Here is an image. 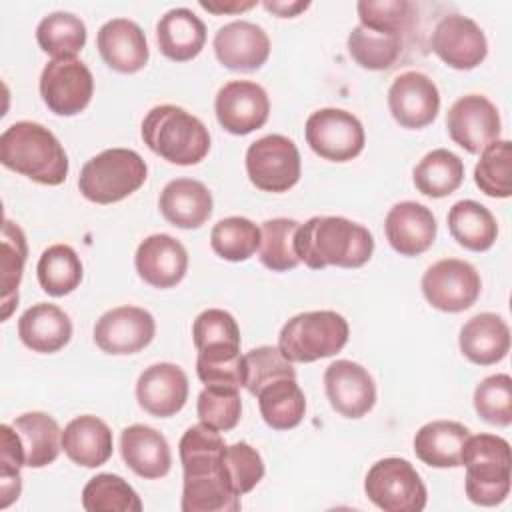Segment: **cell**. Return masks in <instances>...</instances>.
<instances>
[{
  "mask_svg": "<svg viewBox=\"0 0 512 512\" xmlns=\"http://www.w3.org/2000/svg\"><path fill=\"white\" fill-rule=\"evenodd\" d=\"M156 42L166 58L186 62L202 52L206 26L190 8H172L156 24Z\"/></svg>",
  "mask_w": 512,
  "mask_h": 512,
  "instance_id": "f1b7e54d",
  "label": "cell"
},
{
  "mask_svg": "<svg viewBox=\"0 0 512 512\" xmlns=\"http://www.w3.org/2000/svg\"><path fill=\"white\" fill-rule=\"evenodd\" d=\"M120 454L140 478H162L170 472L172 454L166 438L146 424H132L120 434Z\"/></svg>",
  "mask_w": 512,
  "mask_h": 512,
  "instance_id": "cb8c5ba5",
  "label": "cell"
},
{
  "mask_svg": "<svg viewBox=\"0 0 512 512\" xmlns=\"http://www.w3.org/2000/svg\"><path fill=\"white\" fill-rule=\"evenodd\" d=\"M458 344L472 364L492 366L504 360L510 350V328L502 316L480 312L460 328Z\"/></svg>",
  "mask_w": 512,
  "mask_h": 512,
  "instance_id": "484cf974",
  "label": "cell"
},
{
  "mask_svg": "<svg viewBox=\"0 0 512 512\" xmlns=\"http://www.w3.org/2000/svg\"><path fill=\"white\" fill-rule=\"evenodd\" d=\"M24 452L28 468H44L52 464L62 450V430L46 412H26L12 422Z\"/></svg>",
  "mask_w": 512,
  "mask_h": 512,
  "instance_id": "4dcf8cb0",
  "label": "cell"
},
{
  "mask_svg": "<svg viewBox=\"0 0 512 512\" xmlns=\"http://www.w3.org/2000/svg\"><path fill=\"white\" fill-rule=\"evenodd\" d=\"M24 464V452L20 438L12 424L0 426V508H8L18 500L22 490L20 468Z\"/></svg>",
  "mask_w": 512,
  "mask_h": 512,
  "instance_id": "681fc988",
  "label": "cell"
},
{
  "mask_svg": "<svg viewBox=\"0 0 512 512\" xmlns=\"http://www.w3.org/2000/svg\"><path fill=\"white\" fill-rule=\"evenodd\" d=\"M246 384L244 388L256 396L266 384L278 378H296V370L290 360L282 356L278 346H258L244 354Z\"/></svg>",
  "mask_w": 512,
  "mask_h": 512,
  "instance_id": "7dc6e473",
  "label": "cell"
},
{
  "mask_svg": "<svg viewBox=\"0 0 512 512\" xmlns=\"http://www.w3.org/2000/svg\"><path fill=\"white\" fill-rule=\"evenodd\" d=\"M404 38L402 34L380 32L358 24L348 34V52L352 60L366 70H388L400 58Z\"/></svg>",
  "mask_w": 512,
  "mask_h": 512,
  "instance_id": "d590c367",
  "label": "cell"
},
{
  "mask_svg": "<svg viewBox=\"0 0 512 512\" xmlns=\"http://www.w3.org/2000/svg\"><path fill=\"white\" fill-rule=\"evenodd\" d=\"M476 186L492 198H508L512 194V144L496 140L480 152L474 168Z\"/></svg>",
  "mask_w": 512,
  "mask_h": 512,
  "instance_id": "b9f144b4",
  "label": "cell"
},
{
  "mask_svg": "<svg viewBox=\"0 0 512 512\" xmlns=\"http://www.w3.org/2000/svg\"><path fill=\"white\" fill-rule=\"evenodd\" d=\"M96 46L102 60L116 72L134 74L148 62L144 30L128 18H112L98 30Z\"/></svg>",
  "mask_w": 512,
  "mask_h": 512,
  "instance_id": "603a6c76",
  "label": "cell"
},
{
  "mask_svg": "<svg viewBox=\"0 0 512 512\" xmlns=\"http://www.w3.org/2000/svg\"><path fill=\"white\" fill-rule=\"evenodd\" d=\"M356 10L360 24L372 30L406 36L412 28L414 4L408 0H360Z\"/></svg>",
  "mask_w": 512,
  "mask_h": 512,
  "instance_id": "c3c4849f",
  "label": "cell"
},
{
  "mask_svg": "<svg viewBox=\"0 0 512 512\" xmlns=\"http://www.w3.org/2000/svg\"><path fill=\"white\" fill-rule=\"evenodd\" d=\"M212 250L228 262H244L260 248V228L244 216H228L210 232Z\"/></svg>",
  "mask_w": 512,
  "mask_h": 512,
  "instance_id": "ab89813d",
  "label": "cell"
},
{
  "mask_svg": "<svg viewBox=\"0 0 512 512\" xmlns=\"http://www.w3.org/2000/svg\"><path fill=\"white\" fill-rule=\"evenodd\" d=\"M420 286L432 308L454 314L468 310L478 300L482 280L470 262L444 258L428 266Z\"/></svg>",
  "mask_w": 512,
  "mask_h": 512,
  "instance_id": "8fae6325",
  "label": "cell"
},
{
  "mask_svg": "<svg viewBox=\"0 0 512 512\" xmlns=\"http://www.w3.org/2000/svg\"><path fill=\"white\" fill-rule=\"evenodd\" d=\"M300 170V152L288 136L268 134L246 150L248 178L262 192H288L298 184Z\"/></svg>",
  "mask_w": 512,
  "mask_h": 512,
  "instance_id": "9c48e42d",
  "label": "cell"
},
{
  "mask_svg": "<svg viewBox=\"0 0 512 512\" xmlns=\"http://www.w3.org/2000/svg\"><path fill=\"white\" fill-rule=\"evenodd\" d=\"M460 466L466 468L464 490L478 506H496L510 492V444L496 434L468 436L462 446Z\"/></svg>",
  "mask_w": 512,
  "mask_h": 512,
  "instance_id": "5b68a950",
  "label": "cell"
},
{
  "mask_svg": "<svg viewBox=\"0 0 512 512\" xmlns=\"http://www.w3.org/2000/svg\"><path fill=\"white\" fill-rule=\"evenodd\" d=\"M28 246L26 236L18 224L4 220L2 226V320H8L14 306H18V286L24 272Z\"/></svg>",
  "mask_w": 512,
  "mask_h": 512,
  "instance_id": "74e56055",
  "label": "cell"
},
{
  "mask_svg": "<svg viewBox=\"0 0 512 512\" xmlns=\"http://www.w3.org/2000/svg\"><path fill=\"white\" fill-rule=\"evenodd\" d=\"M304 136L314 154L330 162H348L364 148L362 122L342 108H320L304 126Z\"/></svg>",
  "mask_w": 512,
  "mask_h": 512,
  "instance_id": "30bf717a",
  "label": "cell"
},
{
  "mask_svg": "<svg viewBox=\"0 0 512 512\" xmlns=\"http://www.w3.org/2000/svg\"><path fill=\"white\" fill-rule=\"evenodd\" d=\"M256 6V0H248V2H238V0H232V2H200V8L212 12V14H236V12H244V10H250Z\"/></svg>",
  "mask_w": 512,
  "mask_h": 512,
  "instance_id": "f5cc1de1",
  "label": "cell"
},
{
  "mask_svg": "<svg viewBox=\"0 0 512 512\" xmlns=\"http://www.w3.org/2000/svg\"><path fill=\"white\" fill-rule=\"evenodd\" d=\"M184 470L180 508L184 512H236L240 496L232 490L224 466L226 444L206 424L190 426L178 444Z\"/></svg>",
  "mask_w": 512,
  "mask_h": 512,
  "instance_id": "6da1fadb",
  "label": "cell"
},
{
  "mask_svg": "<svg viewBox=\"0 0 512 512\" xmlns=\"http://www.w3.org/2000/svg\"><path fill=\"white\" fill-rule=\"evenodd\" d=\"M144 144L170 164L192 166L206 158L210 134L200 118L174 104L154 106L142 120Z\"/></svg>",
  "mask_w": 512,
  "mask_h": 512,
  "instance_id": "277c9868",
  "label": "cell"
},
{
  "mask_svg": "<svg viewBox=\"0 0 512 512\" xmlns=\"http://www.w3.org/2000/svg\"><path fill=\"white\" fill-rule=\"evenodd\" d=\"M294 250L312 270L360 268L372 258L374 236L366 226L342 216H312L298 226Z\"/></svg>",
  "mask_w": 512,
  "mask_h": 512,
  "instance_id": "7a4b0ae2",
  "label": "cell"
},
{
  "mask_svg": "<svg viewBox=\"0 0 512 512\" xmlns=\"http://www.w3.org/2000/svg\"><path fill=\"white\" fill-rule=\"evenodd\" d=\"M212 194L194 178L170 180L158 200L162 216L176 228L194 230L200 228L212 216Z\"/></svg>",
  "mask_w": 512,
  "mask_h": 512,
  "instance_id": "d4e9b609",
  "label": "cell"
},
{
  "mask_svg": "<svg viewBox=\"0 0 512 512\" xmlns=\"http://www.w3.org/2000/svg\"><path fill=\"white\" fill-rule=\"evenodd\" d=\"M156 334L154 316L138 306H118L104 312L94 326L96 346L114 356L144 350Z\"/></svg>",
  "mask_w": 512,
  "mask_h": 512,
  "instance_id": "5bb4252c",
  "label": "cell"
},
{
  "mask_svg": "<svg viewBox=\"0 0 512 512\" xmlns=\"http://www.w3.org/2000/svg\"><path fill=\"white\" fill-rule=\"evenodd\" d=\"M474 408L478 416L492 426H510L512 422V378L492 374L474 390Z\"/></svg>",
  "mask_w": 512,
  "mask_h": 512,
  "instance_id": "bcb514c9",
  "label": "cell"
},
{
  "mask_svg": "<svg viewBox=\"0 0 512 512\" xmlns=\"http://www.w3.org/2000/svg\"><path fill=\"white\" fill-rule=\"evenodd\" d=\"M18 336L32 352L52 354L70 342L72 322L62 308L48 302H38L20 316Z\"/></svg>",
  "mask_w": 512,
  "mask_h": 512,
  "instance_id": "4316f807",
  "label": "cell"
},
{
  "mask_svg": "<svg viewBox=\"0 0 512 512\" xmlns=\"http://www.w3.org/2000/svg\"><path fill=\"white\" fill-rule=\"evenodd\" d=\"M212 46L218 62L236 72L258 70L270 56L268 34L248 20H234L218 28Z\"/></svg>",
  "mask_w": 512,
  "mask_h": 512,
  "instance_id": "d6986e66",
  "label": "cell"
},
{
  "mask_svg": "<svg viewBox=\"0 0 512 512\" xmlns=\"http://www.w3.org/2000/svg\"><path fill=\"white\" fill-rule=\"evenodd\" d=\"M196 374L206 386L240 390L246 384V362L240 350H204L198 352Z\"/></svg>",
  "mask_w": 512,
  "mask_h": 512,
  "instance_id": "f6af8a7d",
  "label": "cell"
},
{
  "mask_svg": "<svg viewBox=\"0 0 512 512\" xmlns=\"http://www.w3.org/2000/svg\"><path fill=\"white\" fill-rule=\"evenodd\" d=\"M82 506L88 512H140L136 490L116 474H96L82 490Z\"/></svg>",
  "mask_w": 512,
  "mask_h": 512,
  "instance_id": "f35d334b",
  "label": "cell"
},
{
  "mask_svg": "<svg viewBox=\"0 0 512 512\" xmlns=\"http://www.w3.org/2000/svg\"><path fill=\"white\" fill-rule=\"evenodd\" d=\"M470 430L454 420H432L414 436V454L432 468L460 466L462 446Z\"/></svg>",
  "mask_w": 512,
  "mask_h": 512,
  "instance_id": "f546056e",
  "label": "cell"
},
{
  "mask_svg": "<svg viewBox=\"0 0 512 512\" xmlns=\"http://www.w3.org/2000/svg\"><path fill=\"white\" fill-rule=\"evenodd\" d=\"M198 420L218 432L232 430L242 414V400L238 388L206 386L196 400Z\"/></svg>",
  "mask_w": 512,
  "mask_h": 512,
  "instance_id": "ee69618b",
  "label": "cell"
},
{
  "mask_svg": "<svg viewBox=\"0 0 512 512\" xmlns=\"http://www.w3.org/2000/svg\"><path fill=\"white\" fill-rule=\"evenodd\" d=\"M36 42L52 60H70L86 44V26L70 12H52L40 20Z\"/></svg>",
  "mask_w": 512,
  "mask_h": 512,
  "instance_id": "8d00e7d4",
  "label": "cell"
},
{
  "mask_svg": "<svg viewBox=\"0 0 512 512\" xmlns=\"http://www.w3.org/2000/svg\"><path fill=\"white\" fill-rule=\"evenodd\" d=\"M134 264L146 284L172 288L186 276L188 252L182 242L170 234H152L138 244Z\"/></svg>",
  "mask_w": 512,
  "mask_h": 512,
  "instance_id": "44dd1931",
  "label": "cell"
},
{
  "mask_svg": "<svg viewBox=\"0 0 512 512\" xmlns=\"http://www.w3.org/2000/svg\"><path fill=\"white\" fill-rule=\"evenodd\" d=\"M62 450L78 466H102L114 450L112 430L98 416H76L62 430Z\"/></svg>",
  "mask_w": 512,
  "mask_h": 512,
  "instance_id": "83f0119b",
  "label": "cell"
},
{
  "mask_svg": "<svg viewBox=\"0 0 512 512\" xmlns=\"http://www.w3.org/2000/svg\"><path fill=\"white\" fill-rule=\"evenodd\" d=\"M430 46L446 66L456 70H472L488 54V42L482 28L462 14L440 18L432 30Z\"/></svg>",
  "mask_w": 512,
  "mask_h": 512,
  "instance_id": "2e32d148",
  "label": "cell"
},
{
  "mask_svg": "<svg viewBox=\"0 0 512 512\" xmlns=\"http://www.w3.org/2000/svg\"><path fill=\"white\" fill-rule=\"evenodd\" d=\"M300 222L292 218H272L262 222L260 228V262L272 272H288L300 264L294 238Z\"/></svg>",
  "mask_w": 512,
  "mask_h": 512,
  "instance_id": "60d3db41",
  "label": "cell"
},
{
  "mask_svg": "<svg viewBox=\"0 0 512 512\" xmlns=\"http://www.w3.org/2000/svg\"><path fill=\"white\" fill-rule=\"evenodd\" d=\"M146 162L128 148H108L90 158L78 176L82 196L96 204L120 202L146 182Z\"/></svg>",
  "mask_w": 512,
  "mask_h": 512,
  "instance_id": "52a82bcc",
  "label": "cell"
},
{
  "mask_svg": "<svg viewBox=\"0 0 512 512\" xmlns=\"http://www.w3.org/2000/svg\"><path fill=\"white\" fill-rule=\"evenodd\" d=\"M136 398L140 408L156 418L174 416L188 400V376L176 364H152L138 376Z\"/></svg>",
  "mask_w": 512,
  "mask_h": 512,
  "instance_id": "ffe728a7",
  "label": "cell"
},
{
  "mask_svg": "<svg viewBox=\"0 0 512 512\" xmlns=\"http://www.w3.org/2000/svg\"><path fill=\"white\" fill-rule=\"evenodd\" d=\"M256 398L260 414L272 430H292L304 418L306 398L296 378H278L266 384Z\"/></svg>",
  "mask_w": 512,
  "mask_h": 512,
  "instance_id": "d6a6232c",
  "label": "cell"
},
{
  "mask_svg": "<svg viewBox=\"0 0 512 512\" xmlns=\"http://www.w3.org/2000/svg\"><path fill=\"white\" fill-rule=\"evenodd\" d=\"M218 124L236 136H246L262 128L270 114L266 90L250 80H232L224 84L214 100Z\"/></svg>",
  "mask_w": 512,
  "mask_h": 512,
  "instance_id": "9a60e30c",
  "label": "cell"
},
{
  "mask_svg": "<svg viewBox=\"0 0 512 512\" xmlns=\"http://www.w3.org/2000/svg\"><path fill=\"white\" fill-rule=\"evenodd\" d=\"M192 338L198 352L240 350V328L234 316L220 308H208L196 316Z\"/></svg>",
  "mask_w": 512,
  "mask_h": 512,
  "instance_id": "7bdbcfd3",
  "label": "cell"
},
{
  "mask_svg": "<svg viewBox=\"0 0 512 512\" xmlns=\"http://www.w3.org/2000/svg\"><path fill=\"white\" fill-rule=\"evenodd\" d=\"M92 94V72L78 58L50 60L40 74V96L58 116L80 114L90 104Z\"/></svg>",
  "mask_w": 512,
  "mask_h": 512,
  "instance_id": "7c38bea8",
  "label": "cell"
},
{
  "mask_svg": "<svg viewBox=\"0 0 512 512\" xmlns=\"http://www.w3.org/2000/svg\"><path fill=\"white\" fill-rule=\"evenodd\" d=\"M364 492L384 512H420L428 492L416 468L404 458H382L366 474Z\"/></svg>",
  "mask_w": 512,
  "mask_h": 512,
  "instance_id": "ba28073f",
  "label": "cell"
},
{
  "mask_svg": "<svg viewBox=\"0 0 512 512\" xmlns=\"http://www.w3.org/2000/svg\"><path fill=\"white\" fill-rule=\"evenodd\" d=\"M348 334L346 318L334 310L302 312L282 326L278 350L292 364H308L338 354L346 346Z\"/></svg>",
  "mask_w": 512,
  "mask_h": 512,
  "instance_id": "8992f818",
  "label": "cell"
},
{
  "mask_svg": "<svg viewBox=\"0 0 512 512\" xmlns=\"http://www.w3.org/2000/svg\"><path fill=\"white\" fill-rule=\"evenodd\" d=\"M224 466L230 486L238 496L248 494L264 476L262 456L248 442H234L226 446Z\"/></svg>",
  "mask_w": 512,
  "mask_h": 512,
  "instance_id": "f907efd6",
  "label": "cell"
},
{
  "mask_svg": "<svg viewBox=\"0 0 512 512\" xmlns=\"http://www.w3.org/2000/svg\"><path fill=\"white\" fill-rule=\"evenodd\" d=\"M36 276L42 290L54 298L74 292L84 276V268L76 250L68 244L48 246L38 260Z\"/></svg>",
  "mask_w": 512,
  "mask_h": 512,
  "instance_id": "e575fe53",
  "label": "cell"
},
{
  "mask_svg": "<svg viewBox=\"0 0 512 512\" xmlns=\"http://www.w3.org/2000/svg\"><path fill=\"white\" fill-rule=\"evenodd\" d=\"M330 406L344 418H362L376 404V384L370 372L352 360H336L324 372Z\"/></svg>",
  "mask_w": 512,
  "mask_h": 512,
  "instance_id": "ac0fdd59",
  "label": "cell"
},
{
  "mask_svg": "<svg viewBox=\"0 0 512 512\" xmlns=\"http://www.w3.org/2000/svg\"><path fill=\"white\" fill-rule=\"evenodd\" d=\"M388 108L392 118L410 130L432 124L440 110V92L434 80L418 70L402 72L388 90Z\"/></svg>",
  "mask_w": 512,
  "mask_h": 512,
  "instance_id": "e0dca14e",
  "label": "cell"
},
{
  "mask_svg": "<svg viewBox=\"0 0 512 512\" xmlns=\"http://www.w3.org/2000/svg\"><path fill=\"white\" fill-rule=\"evenodd\" d=\"M448 230L460 246L472 252L492 248L498 236L496 218L476 200H460L448 210Z\"/></svg>",
  "mask_w": 512,
  "mask_h": 512,
  "instance_id": "1f68e13d",
  "label": "cell"
},
{
  "mask_svg": "<svg viewBox=\"0 0 512 512\" xmlns=\"http://www.w3.org/2000/svg\"><path fill=\"white\" fill-rule=\"evenodd\" d=\"M414 186L428 198H444L460 188L464 180V162L446 148L428 152L412 172Z\"/></svg>",
  "mask_w": 512,
  "mask_h": 512,
  "instance_id": "836d02e7",
  "label": "cell"
},
{
  "mask_svg": "<svg viewBox=\"0 0 512 512\" xmlns=\"http://www.w3.org/2000/svg\"><path fill=\"white\" fill-rule=\"evenodd\" d=\"M0 162L38 184L58 186L68 176V156L60 140L42 124L20 120L0 136Z\"/></svg>",
  "mask_w": 512,
  "mask_h": 512,
  "instance_id": "3957f363",
  "label": "cell"
},
{
  "mask_svg": "<svg viewBox=\"0 0 512 512\" xmlns=\"http://www.w3.org/2000/svg\"><path fill=\"white\" fill-rule=\"evenodd\" d=\"M384 232L400 256H418L436 240V218L424 204L404 200L388 210Z\"/></svg>",
  "mask_w": 512,
  "mask_h": 512,
  "instance_id": "7402d4cb",
  "label": "cell"
},
{
  "mask_svg": "<svg viewBox=\"0 0 512 512\" xmlns=\"http://www.w3.org/2000/svg\"><path fill=\"white\" fill-rule=\"evenodd\" d=\"M262 6L268 10V12H272V14H276L278 18H294V16H298L300 12H304L308 6H310V2H282V0H266V2H262Z\"/></svg>",
  "mask_w": 512,
  "mask_h": 512,
  "instance_id": "816d5d0a",
  "label": "cell"
},
{
  "mask_svg": "<svg viewBox=\"0 0 512 512\" xmlns=\"http://www.w3.org/2000/svg\"><path fill=\"white\" fill-rule=\"evenodd\" d=\"M446 128L460 148L480 154L486 146L500 140L502 124L496 106L486 96L466 94L450 106Z\"/></svg>",
  "mask_w": 512,
  "mask_h": 512,
  "instance_id": "4fadbf2b",
  "label": "cell"
}]
</instances>
